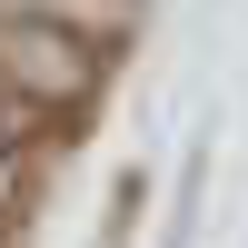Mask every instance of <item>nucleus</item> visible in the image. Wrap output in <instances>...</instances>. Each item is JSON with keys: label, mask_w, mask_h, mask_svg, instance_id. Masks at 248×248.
Returning a JSON list of instances; mask_svg holds the SVG:
<instances>
[{"label": "nucleus", "mask_w": 248, "mask_h": 248, "mask_svg": "<svg viewBox=\"0 0 248 248\" xmlns=\"http://www.w3.org/2000/svg\"><path fill=\"white\" fill-rule=\"evenodd\" d=\"M99 40L60 10H0V90H20L30 109H79L99 90Z\"/></svg>", "instance_id": "nucleus-1"}, {"label": "nucleus", "mask_w": 248, "mask_h": 248, "mask_svg": "<svg viewBox=\"0 0 248 248\" xmlns=\"http://www.w3.org/2000/svg\"><path fill=\"white\" fill-rule=\"evenodd\" d=\"M0 199H10V139H0Z\"/></svg>", "instance_id": "nucleus-2"}]
</instances>
